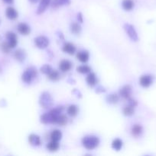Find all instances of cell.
Instances as JSON below:
<instances>
[{"mask_svg":"<svg viewBox=\"0 0 156 156\" xmlns=\"http://www.w3.org/2000/svg\"><path fill=\"white\" fill-rule=\"evenodd\" d=\"M64 108L63 107H57L54 109L50 110L49 112L45 113L41 117V122L44 124H49V123H56V120L59 115L62 113Z\"/></svg>","mask_w":156,"mask_h":156,"instance_id":"1","label":"cell"},{"mask_svg":"<svg viewBox=\"0 0 156 156\" xmlns=\"http://www.w3.org/2000/svg\"><path fill=\"white\" fill-rule=\"evenodd\" d=\"M82 144L87 150H93L99 146V139L96 136H86L82 139Z\"/></svg>","mask_w":156,"mask_h":156,"instance_id":"2","label":"cell"},{"mask_svg":"<svg viewBox=\"0 0 156 156\" xmlns=\"http://www.w3.org/2000/svg\"><path fill=\"white\" fill-rule=\"evenodd\" d=\"M38 76V71L37 69L34 66H30L22 73L21 79L26 84H30L34 78Z\"/></svg>","mask_w":156,"mask_h":156,"instance_id":"3","label":"cell"},{"mask_svg":"<svg viewBox=\"0 0 156 156\" xmlns=\"http://www.w3.org/2000/svg\"><path fill=\"white\" fill-rule=\"evenodd\" d=\"M39 103L40 105L44 109L51 108L54 103V100L51 94L49 92H47V91H44V92L41 93L39 98Z\"/></svg>","mask_w":156,"mask_h":156,"instance_id":"4","label":"cell"},{"mask_svg":"<svg viewBox=\"0 0 156 156\" xmlns=\"http://www.w3.org/2000/svg\"><path fill=\"white\" fill-rule=\"evenodd\" d=\"M124 29H125V32H126V34L132 41H137L139 40L138 34L136 32V29H135L134 26L130 24H124Z\"/></svg>","mask_w":156,"mask_h":156,"instance_id":"5","label":"cell"},{"mask_svg":"<svg viewBox=\"0 0 156 156\" xmlns=\"http://www.w3.org/2000/svg\"><path fill=\"white\" fill-rule=\"evenodd\" d=\"M35 44L38 48L45 49L49 45V39L45 36H38L35 38Z\"/></svg>","mask_w":156,"mask_h":156,"instance_id":"6","label":"cell"},{"mask_svg":"<svg viewBox=\"0 0 156 156\" xmlns=\"http://www.w3.org/2000/svg\"><path fill=\"white\" fill-rule=\"evenodd\" d=\"M153 82V77L150 75H144L139 79V84L143 88H148Z\"/></svg>","mask_w":156,"mask_h":156,"instance_id":"7","label":"cell"},{"mask_svg":"<svg viewBox=\"0 0 156 156\" xmlns=\"http://www.w3.org/2000/svg\"><path fill=\"white\" fill-rule=\"evenodd\" d=\"M6 38H7L8 44H9L11 49L15 48L16 47L17 44H18V39H17L16 34L13 32L9 31L6 33Z\"/></svg>","mask_w":156,"mask_h":156,"instance_id":"8","label":"cell"},{"mask_svg":"<svg viewBox=\"0 0 156 156\" xmlns=\"http://www.w3.org/2000/svg\"><path fill=\"white\" fill-rule=\"evenodd\" d=\"M132 87L129 85H125L122 86L119 90V95L125 99H128L132 94Z\"/></svg>","mask_w":156,"mask_h":156,"instance_id":"9","label":"cell"},{"mask_svg":"<svg viewBox=\"0 0 156 156\" xmlns=\"http://www.w3.org/2000/svg\"><path fill=\"white\" fill-rule=\"evenodd\" d=\"M14 57H15V59L17 61H18L20 62H22L25 60L26 57H27V53H26V51L24 50L18 49L14 53Z\"/></svg>","mask_w":156,"mask_h":156,"instance_id":"10","label":"cell"},{"mask_svg":"<svg viewBox=\"0 0 156 156\" xmlns=\"http://www.w3.org/2000/svg\"><path fill=\"white\" fill-rule=\"evenodd\" d=\"M72 62L70 61L67 60V59H64V60L61 61L59 64V69L61 72L65 73V72H68L72 68Z\"/></svg>","mask_w":156,"mask_h":156,"instance_id":"11","label":"cell"},{"mask_svg":"<svg viewBox=\"0 0 156 156\" xmlns=\"http://www.w3.org/2000/svg\"><path fill=\"white\" fill-rule=\"evenodd\" d=\"M6 15L9 19L15 20L18 18V13L16 9L13 7H8L6 11Z\"/></svg>","mask_w":156,"mask_h":156,"instance_id":"12","label":"cell"},{"mask_svg":"<svg viewBox=\"0 0 156 156\" xmlns=\"http://www.w3.org/2000/svg\"><path fill=\"white\" fill-rule=\"evenodd\" d=\"M50 2H51V0H41L39 5L38 7V10H37V14H38V15L42 14L47 9L49 5L50 4Z\"/></svg>","mask_w":156,"mask_h":156,"instance_id":"13","label":"cell"},{"mask_svg":"<svg viewBox=\"0 0 156 156\" xmlns=\"http://www.w3.org/2000/svg\"><path fill=\"white\" fill-rule=\"evenodd\" d=\"M86 81H87V85L91 87L96 85V83L98 82L97 77H96V74L93 73H89V74L87 76V79H86Z\"/></svg>","mask_w":156,"mask_h":156,"instance_id":"14","label":"cell"},{"mask_svg":"<svg viewBox=\"0 0 156 156\" xmlns=\"http://www.w3.org/2000/svg\"><path fill=\"white\" fill-rule=\"evenodd\" d=\"M62 50L64 53H67V54L73 55L76 52V47L71 43H66V44H64Z\"/></svg>","mask_w":156,"mask_h":156,"instance_id":"15","label":"cell"},{"mask_svg":"<svg viewBox=\"0 0 156 156\" xmlns=\"http://www.w3.org/2000/svg\"><path fill=\"white\" fill-rule=\"evenodd\" d=\"M18 30L21 34L28 35L30 34L31 28L25 23H20L18 25Z\"/></svg>","mask_w":156,"mask_h":156,"instance_id":"16","label":"cell"},{"mask_svg":"<svg viewBox=\"0 0 156 156\" xmlns=\"http://www.w3.org/2000/svg\"><path fill=\"white\" fill-rule=\"evenodd\" d=\"M28 142L32 146H39L41 143V139L36 134H31L28 136Z\"/></svg>","mask_w":156,"mask_h":156,"instance_id":"17","label":"cell"},{"mask_svg":"<svg viewBox=\"0 0 156 156\" xmlns=\"http://www.w3.org/2000/svg\"><path fill=\"white\" fill-rule=\"evenodd\" d=\"M76 58L81 62H87L90 58V54L86 50H82V51L78 52L77 54H76Z\"/></svg>","mask_w":156,"mask_h":156,"instance_id":"18","label":"cell"},{"mask_svg":"<svg viewBox=\"0 0 156 156\" xmlns=\"http://www.w3.org/2000/svg\"><path fill=\"white\" fill-rule=\"evenodd\" d=\"M131 132L132 136H134L135 137H138L142 135V132H143V128L141 125L139 124H135L134 126L132 127Z\"/></svg>","mask_w":156,"mask_h":156,"instance_id":"19","label":"cell"},{"mask_svg":"<svg viewBox=\"0 0 156 156\" xmlns=\"http://www.w3.org/2000/svg\"><path fill=\"white\" fill-rule=\"evenodd\" d=\"M47 150L50 151V152H56V151L58 150L60 147V145L58 143V142L54 141V140H51L48 144L46 146Z\"/></svg>","mask_w":156,"mask_h":156,"instance_id":"20","label":"cell"},{"mask_svg":"<svg viewBox=\"0 0 156 156\" xmlns=\"http://www.w3.org/2000/svg\"><path fill=\"white\" fill-rule=\"evenodd\" d=\"M62 138V133L59 129H54L50 133V139L54 141L59 142Z\"/></svg>","mask_w":156,"mask_h":156,"instance_id":"21","label":"cell"},{"mask_svg":"<svg viewBox=\"0 0 156 156\" xmlns=\"http://www.w3.org/2000/svg\"><path fill=\"white\" fill-rule=\"evenodd\" d=\"M119 96L118 94H114V93H112V94H108L106 98V100L108 102L109 104H112V105H114V104H116L118 101H119Z\"/></svg>","mask_w":156,"mask_h":156,"instance_id":"22","label":"cell"},{"mask_svg":"<svg viewBox=\"0 0 156 156\" xmlns=\"http://www.w3.org/2000/svg\"><path fill=\"white\" fill-rule=\"evenodd\" d=\"M78 112H79V108L75 105H70L67 108V114L70 117H75V116L77 115Z\"/></svg>","mask_w":156,"mask_h":156,"instance_id":"23","label":"cell"},{"mask_svg":"<svg viewBox=\"0 0 156 156\" xmlns=\"http://www.w3.org/2000/svg\"><path fill=\"white\" fill-rule=\"evenodd\" d=\"M122 6L125 11H131L134 8V2L132 0H122Z\"/></svg>","mask_w":156,"mask_h":156,"instance_id":"24","label":"cell"},{"mask_svg":"<svg viewBox=\"0 0 156 156\" xmlns=\"http://www.w3.org/2000/svg\"><path fill=\"white\" fill-rule=\"evenodd\" d=\"M70 30L74 34H79L81 32V26L76 22H72L70 25Z\"/></svg>","mask_w":156,"mask_h":156,"instance_id":"25","label":"cell"},{"mask_svg":"<svg viewBox=\"0 0 156 156\" xmlns=\"http://www.w3.org/2000/svg\"><path fill=\"white\" fill-rule=\"evenodd\" d=\"M122 140L120 139H115L113 142H112V148L116 151H119L122 148Z\"/></svg>","mask_w":156,"mask_h":156,"instance_id":"26","label":"cell"},{"mask_svg":"<svg viewBox=\"0 0 156 156\" xmlns=\"http://www.w3.org/2000/svg\"><path fill=\"white\" fill-rule=\"evenodd\" d=\"M70 3V0H53L51 2V6L54 9L60 7V6L67 5Z\"/></svg>","mask_w":156,"mask_h":156,"instance_id":"27","label":"cell"},{"mask_svg":"<svg viewBox=\"0 0 156 156\" xmlns=\"http://www.w3.org/2000/svg\"><path fill=\"white\" fill-rule=\"evenodd\" d=\"M47 77H48V79L51 81H58L60 79V78H61V75H60L58 71L52 69V71L47 75Z\"/></svg>","mask_w":156,"mask_h":156,"instance_id":"28","label":"cell"},{"mask_svg":"<svg viewBox=\"0 0 156 156\" xmlns=\"http://www.w3.org/2000/svg\"><path fill=\"white\" fill-rule=\"evenodd\" d=\"M123 114L126 117H130V116H132L135 113V107L131 106V105H128V106L125 107L123 108Z\"/></svg>","mask_w":156,"mask_h":156,"instance_id":"29","label":"cell"},{"mask_svg":"<svg viewBox=\"0 0 156 156\" xmlns=\"http://www.w3.org/2000/svg\"><path fill=\"white\" fill-rule=\"evenodd\" d=\"M76 71H77L78 73H81V74H87V73H90L91 68L87 65L80 66H78L77 68H76Z\"/></svg>","mask_w":156,"mask_h":156,"instance_id":"30","label":"cell"},{"mask_svg":"<svg viewBox=\"0 0 156 156\" xmlns=\"http://www.w3.org/2000/svg\"><path fill=\"white\" fill-rule=\"evenodd\" d=\"M67 117H66L65 115H62V114H61V115H59V117H58V119H57L56 120V123H55V124H58L60 125V126H64V125L67 124Z\"/></svg>","mask_w":156,"mask_h":156,"instance_id":"31","label":"cell"},{"mask_svg":"<svg viewBox=\"0 0 156 156\" xmlns=\"http://www.w3.org/2000/svg\"><path fill=\"white\" fill-rule=\"evenodd\" d=\"M52 69H53L52 67L50 66L47 65V64H44V65H43L41 67V69H40L41 73H42L43 74L47 75V76L52 71Z\"/></svg>","mask_w":156,"mask_h":156,"instance_id":"32","label":"cell"},{"mask_svg":"<svg viewBox=\"0 0 156 156\" xmlns=\"http://www.w3.org/2000/svg\"><path fill=\"white\" fill-rule=\"evenodd\" d=\"M0 47H1L2 51L5 53H9V51H10V50H11V47H9L8 42H3L2 44H1V46H0Z\"/></svg>","mask_w":156,"mask_h":156,"instance_id":"33","label":"cell"},{"mask_svg":"<svg viewBox=\"0 0 156 156\" xmlns=\"http://www.w3.org/2000/svg\"><path fill=\"white\" fill-rule=\"evenodd\" d=\"M106 88H104L103 86H102V85H99V86L96 87V93H104L106 92Z\"/></svg>","mask_w":156,"mask_h":156,"instance_id":"34","label":"cell"},{"mask_svg":"<svg viewBox=\"0 0 156 156\" xmlns=\"http://www.w3.org/2000/svg\"><path fill=\"white\" fill-rule=\"evenodd\" d=\"M128 105H131V106L135 107V108H136V107L137 106V105H138V102L136 101L135 100V99L129 98H128Z\"/></svg>","mask_w":156,"mask_h":156,"instance_id":"35","label":"cell"},{"mask_svg":"<svg viewBox=\"0 0 156 156\" xmlns=\"http://www.w3.org/2000/svg\"><path fill=\"white\" fill-rule=\"evenodd\" d=\"M73 94H75V95L76 96V97H79V98H81L82 97V94H81V93H80V91H79V90H77V89H74L73 91Z\"/></svg>","mask_w":156,"mask_h":156,"instance_id":"36","label":"cell"},{"mask_svg":"<svg viewBox=\"0 0 156 156\" xmlns=\"http://www.w3.org/2000/svg\"><path fill=\"white\" fill-rule=\"evenodd\" d=\"M77 20L80 23H83V21H84L82 13H80V12H79V13L77 14Z\"/></svg>","mask_w":156,"mask_h":156,"instance_id":"37","label":"cell"},{"mask_svg":"<svg viewBox=\"0 0 156 156\" xmlns=\"http://www.w3.org/2000/svg\"><path fill=\"white\" fill-rule=\"evenodd\" d=\"M2 1L4 2L5 3H6V4H12L14 0H2Z\"/></svg>","mask_w":156,"mask_h":156,"instance_id":"38","label":"cell"},{"mask_svg":"<svg viewBox=\"0 0 156 156\" xmlns=\"http://www.w3.org/2000/svg\"><path fill=\"white\" fill-rule=\"evenodd\" d=\"M31 3H36L37 2H38V0H28Z\"/></svg>","mask_w":156,"mask_h":156,"instance_id":"39","label":"cell"},{"mask_svg":"<svg viewBox=\"0 0 156 156\" xmlns=\"http://www.w3.org/2000/svg\"><path fill=\"white\" fill-rule=\"evenodd\" d=\"M58 36H59V37L61 38V39H64V36H63L62 33H61V32H60V34H58Z\"/></svg>","mask_w":156,"mask_h":156,"instance_id":"40","label":"cell"}]
</instances>
